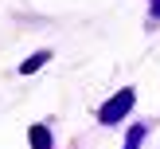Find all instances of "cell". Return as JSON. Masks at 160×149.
Returning a JSON list of instances; mask_svg holds the SVG:
<instances>
[{"instance_id":"3957f363","label":"cell","mask_w":160,"mask_h":149,"mask_svg":"<svg viewBox=\"0 0 160 149\" xmlns=\"http://www.w3.org/2000/svg\"><path fill=\"white\" fill-rule=\"evenodd\" d=\"M141 141H145V125H133L125 133V149H141Z\"/></svg>"},{"instance_id":"277c9868","label":"cell","mask_w":160,"mask_h":149,"mask_svg":"<svg viewBox=\"0 0 160 149\" xmlns=\"http://www.w3.org/2000/svg\"><path fill=\"white\" fill-rule=\"evenodd\" d=\"M47 59H51V55H47V51H35V55H31V59H28V63H23V67H20V71H23V75H31V71H39V67H43V63H47Z\"/></svg>"},{"instance_id":"6da1fadb","label":"cell","mask_w":160,"mask_h":149,"mask_svg":"<svg viewBox=\"0 0 160 149\" xmlns=\"http://www.w3.org/2000/svg\"><path fill=\"white\" fill-rule=\"evenodd\" d=\"M133 102H137V94H133V90H117L113 98H109L106 106L98 110V118H102L106 125H117V122H121V118H125V114L133 110Z\"/></svg>"},{"instance_id":"5b68a950","label":"cell","mask_w":160,"mask_h":149,"mask_svg":"<svg viewBox=\"0 0 160 149\" xmlns=\"http://www.w3.org/2000/svg\"><path fill=\"white\" fill-rule=\"evenodd\" d=\"M148 8H152V16L160 20V0H148Z\"/></svg>"},{"instance_id":"7a4b0ae2","label":"cell","mask_w":160,"mask_h":149,"mask_svg":"<svg viewBox=\"0 0 160 149\" xmlns=\"http://www.w3.org/2000/svg\"><path fill=\"white\" fill-rule=\"evenodd\" d=\"M31 149H51V130L47 125H31Z\"/></svg>"}]
</instances>
